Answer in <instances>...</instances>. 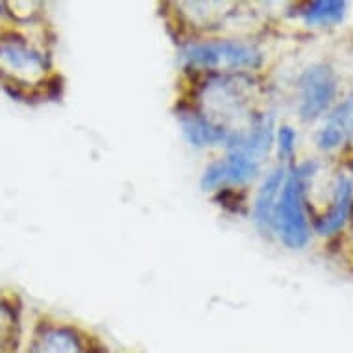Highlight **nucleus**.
<instances>
[{
  "label": "nucleus",
  "instance_id": "obj_4",
  "mask_svg": "<svg viewBox=\"0 0 353 353\" xmlns=\"http://www.w3.org/2000/svg\"><path fill=\"white\" fill-rule=\"evenodd\" d=\"M48 59L34 45L21 37L0 39V76L21 87L41 85L47 80Z\"/></svg>",
  "mask_w": 353,
  "mask_h": 353
},
{
  "label": "nucleus",
  "instance_id": "obj_8",
  "mask_svg": "<svg viewBox=\"0 0 353 353\" xmlns=\"http://www.w3.org/2000/svg\"><path fill=\"white\" fill-rule=\"evenodd\" d=\"M353 135V94L342 100L331 111L327 121L316 135V145L322 150H335Z\"/></svg>",
  "mask_w": 353,
  "mask_h": 353
},
{
  "label": "nucleus",
  "instance_id": "obj_5",
  "mask_svg": "<svg viewBox=\"0 0 353 353\" xmlns=\"http://www.w3.org/2000/svg\"><path fill=\"white\" fill-rule=\"evenodd\" d=\"M339 81L335 70L325 63L307 67L298 78V113L305 122L316 121L330 110L336 97Z\"/></svg>",
  "mask_w": 353,
  "mask_h": 353
},
{
  "label": "nucleus",
  "instance_id": "obj_1",
  "mask_svg": "<svg viewBox=\"0 0 353 353\" xmlns=\"http://www.w3.org/2000/svg\"><path fill=\"white\" fill-rule=\"evenodd\" d=\"M314 168H316L314 163H303L292 167V170L287 174L283 189L279 192L276 214H274V230L278 232L283 244L292 250L303 248L311 239L305 213V192L307 180L314 174Z\"/></svg>",
  "mask_w": 353,
  "mask_h": 353
},
{
  "label": "nucleus",
  "instance_id": "obj_6",
  "mask_svg": "<svg viewBox=\"0 0 353 353\" xmlns=\"http://www.w3.org/2000/svg\"><path fill=\"white\" fill-rule=\"evenodd\" d=\"M261 163L241 154L230 150L228 156L220 161L211 163L202 176L203 191H214L224 185H244L259 174Z\"/></svg>",
  "mask_w": 353,
  "mask_h": 353
},
{
  "label": "nucleus",
  "instance_id": "obj_15",
  "mask_svg": "<svg viewBox=\"0 0 353 353\" xmlns=\"http://www.w3.org/2000/svg\"><path fill=\"white\" fill-rule=\"evenodd\" d=\"M278 152L281 159H292L296 152V132L290 126H279Z\"/></svg>",
  "mask_w": 353,
  "mask_h": 353
},
{
  "label": "nucleus",
  "instance_id": "obj_7",
  "mask_svg": "<svg viewBox=\"0 0 353 353\" xmlns=\"http://www.w3.org/2000/svg\"><path fill=\"white\" fill-rule=\"evenodd\" d=\"M287 167H278L276 170L268 174L267 180L263 181L254 203V220L255 224L263 232L274 230V214H276V205H278L279 192L283 189V183L287 180Z\"/></svg>",
  "mask_w": 353,
  "mask_h": 353
},
{
  "label": "nucleus",
  "instance_id": "obj_11",
  "mask_svg": "<svg viewBox=\"0 0 353 353\" xmlns=\"http://www.w3.org/2000/svg\"><path fill=\"white\" fill-rule=\"evenodd\" d=\"M178 8L187 23L194 28H219L230 17V10L235 8L233 2H180Z\"/></svg>",
  "mask_w": 353,
  "mask_h": 353
},
{
  "label": "nucleus",
  "instance_id": "obj_14",
  "mask_svg": "<svg viewBox=\"0 0 353 353\" xmlns=\"http://www.w3.org/2000/svg\"><path fill=\"white\" fill-rule=\"evenodd\" d=\"M15 325H17L15 313L10 309V305L0 303V353L6 350L8 344H12Z\"/></svg>",
  "mask_w": 353,
  "mask_h": 353
},
{
  "label": "nucleus",
  "instance_id": "obj_2",
  "mask_svg": "<svg viewBox=\"0 0 353 353\" xmlns=\"http://www.w3.org/2000/svg\"><path fill=\"white\" fill-rule=\"evenodd\" d=\"M181 58L192 69L213 72H237L257 69L263 63V54L257 47L237 39H214L192 43L183 48Z\"/></svg>",
  "mask_w": 353,
  "mask_h": 353
},
{
  "label": "nucleus",
  "instance_id": "obj_9",
  "mask_svg": "<svg viewBox=\"0 0 353 353\" xmlns=\"http://www.w3.org/2000/svg\"><path fill=\"white\" fill-rule=\"evenodd\" d=\"M353 208V183L350 178L341 176L336 180L330 211L316 220V232L320 235H335L344 228Z\"/></svg>",
  "mask_w": 353,
  "mask_h": 353
},
{
  "label": "nucleus",
  "instance_id": "obj_10",
  "mask_svg": "<svg viewBox=\"0 0 353 353\" xmlns=\"http://www.w3.org/2000/svg\"><path fill=\"white\" fill-rule=\"evenodd\" d=\"M180 122L181 130L185 139L192 146L203 148V146H216V145H228L230 134L226 130L213 124L208 117L202 115L200 111L183 110L180 111Z\"/></svg>",
  "mask_w": 353,
  "mask_h": 353
},
{
  "label": "nucleus",
  "instance_id": "obj_3",
  "mask_svg": "<svg viewBox=\"0 0 353 353\" xmlns=\"http://www.w3.org/2000/svg\"><path fill=\"white\" fill-rule=\"evenodd\" d=\"M202 115L209 121L226 130L232 135V124L246 121V124L254 121L250 111V99L244 93V87L233 76H219L209 80L202 89Z\"/></svg>",
  "mask_w": 353,
  "mask_h": 353
},
{
  "label": "nucleus",
  "instance_id": "obj_12",
  "mask_svg": "<svg viewBox=\"0 0 353 353\" xmlns=\"http://www.w3.org/2000/svg\"><path fill=\"white\" fill-rule=\"evenodd\" d=\"M35 353H81L80 339L67 327H47L35 341Z\"/></svg>",
  "mask_w": 353,
  "mask_h": 353
},
{
  "label": "nucleus",
  "instance_id": "obj_13",
  "mask_svg": "<svg viewBox=\"0 0 353 353\" xmlns=\"http://www.w3.org/2000/svg\"><path fill=\"white\" fill-rule=\"evenodd\" d=\"M346 8V2H341V0H316V2L305 4L300 15L309 26H331L344 19Z\"/></svg>",
  "mask_w": 353,
  "mask_h": 353
}]
</instances>
